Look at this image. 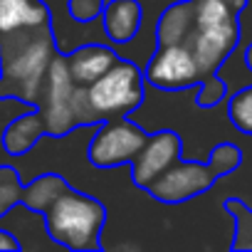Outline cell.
Masks as SVG:
<instances>
[{"instance_id":"obj_1","label":"cell","mask_w":252,"mask_h":252,"mask_svg":"<svg viewBox=\"0 0 252 252\" xmlns=\"http://www.w3.org/2000/svg\"><path fill=\"white\" fill-rule=\"evenodd\" d=\"M57 52L50 23L0 35V99H18L37 106Z\"/></svg>"},{"instance_id":"obj_2","label":"cell","mask_w":252,"mask_h":252,"mask_svg":"<svg viewBox=\"0 0 252 252\" xmlns=\"http://www.w3.org/2000/svg\"><path fill=\"white\" fill-rule=\"evenodd\" d=\"M240 163H242L240 149L230 141H222L210 151L205 161H188L186 156L178 158L146 188V193L158 203L178 205L210 190L218 178L237 171Z\"/></svg>"},{"instance_id":"obj_3","label":"cell","mask_w":252,"mask_h":252,"mask_svg":"<svg viewBox=\"0 0 252 252\" xmlns=\"http://www.w3.org/2000/svg\"><path fill=\"white\" fill-rule=\"evenodd\" d=\"M47 235L74 252H89L101 247V230L106 222V208L74 188H67L45 213Z\"/></svg>"},{"instance_id":"obj_4","label":"cell","mask_w":252,"mask_h":252,"mask_svg":"<svg viewBox=\"0 0 252 252\" xmlns=\"http://www.w3.org/2000/svg\"><path fill=\"white\" fill-rule=\"evenodd\" d=\"M144 67L134 60L119 57V62L106 74L87 87V94L99 119L106 121L116 116H134V111L144 104Z\"/></svg>"},{"instance_id":"obj_5","label":"cell","mask_w":252,"mask_h":252,"mask_svg":"<svg viewBox=\"0 0 252 252\" xmlns=\"http://www.w3.org/2000/svg\"><path fill=\"white\" fill-rule=\"evenodd\" d=\"M146 139L149 131L134 121V116L106 119L94 129L87 158L96 168H116L124 163H131L144 149Z\"/></svg>"},{"instance_id":"obj_6","label":"cell","mask_w":252,"mask_h":252,"mask_svg":"<svg viewBox=\"0 0 252 252\" xmlns=\"http://www.w3.org/2000/svg\"><path fill=\"white\" fill-rule=\"evenodd\" d=\"M74 89H77V84L69 74L67 55L57 52L50 69H47L42 94L37 101L47 136L60 139V136H67L72 129H77V124H74Z\"/></svg>"},{"instance_id":"obj_7","label":"cell","mask_w":252,"mask_h":252,"mask_svg":"<svg viewBox=\"0 0 252 252\" xmlns=\"http://www.w3.org/2000/svg\"><path fill=\"white\" fill-rule=\"evenodd\" d=\"M144 77H146V84L163 92H181L203 82L193 50L186 42L156 47L154 57L144 64Z\"/></svg>"},{"instance_id":"obj_8","label":"cell","mask_w":252,"mask_h":252,"mask_svg":"<svg viewBox=\"0 0 252 252\" xmlns=\"http://www.w3.org/2000/svg\"><path fill=\"white\" fill-rule=\"evenodd\" d=\"M178 158H183V144H181V136L176 131L161 129L156 134H149L144 149L131 161V181L146 190Z\"/></svg>"},{"instance_id":"obj_9","label":"cell","mask_w":252,"mask_h":252,"mask_svg":"<svg viewBox=\"0 0 252 252\" xmlns=\"http://www.w3.org/2000/svg\"><path fill=\"white\" fill-rule=\"evenodd\" d=\"M119 57L121 55L116 52V45L87 42V45H79L72 52H67V67H69V74H72L74 84L89 87L101 74H106L119 62Z\"/></svg>"},{"instance_id":"obj_10","label":"cell","mask_w":252,"mask_h":252,"mask_svg":"<svg viewBox=\"0 0 252 252\" xmlns=\"http://www.w3.org/2000/svg\"><path fill=\"white\" fill-rule=\"evenodd\" d=\"M101 25L111 45H126L141 32L144 8L139 0H106L101 8Z\"/></svg>"},{"instance_id":"obj_11","label":"cell","mask_w":252,"mask_h":252,"mask_svg":"<svg viewBox=\"0 0 252 252\" xmlns=\"http://www.w3.org/2000/svg\"><path fill=\"white\" fill-rule=\"evenodd\" d=\"M45 121L37 106L28 109L25 114L15 116L3 131V149L10 156H25L30 149H35V144L45 136Z\"/></svg>"},{"instance_id":"obj_12","label":"cell","mask_w":252,"mask_h":252,"mask_svg":"<svg viewBox=\"0 0 252 252\" xmlns=\"http://www.w3.org/2000/svg\"><path fill=\"white\" fill-rule=\"evenodd\" d=\"M193 28H195V5H193V0H178V3L168 5L161 13V18L156 23V47L188 42Z\"/></svg>"},{"instance_id":"obj_13","label":"cell","mask_w":252,"mask_h":252,"mask_svg":"<svg viewBox=\"0 0 252 252\" xmlns=\"http://www.w3.org/2000/svg\"><path fill=\"white\" fill-rule=\"evenodd\" d=\"M50 23L45 0H0V35Z\"/></svg>"},{"instance_id":"obj_14","label":"cell","mask_w":252,"mask_h":252,"mask_svg":"<svg viewBox=\"0 0 252 252\" xmlns=\"http://www.w3.org/2000/svg\"><path fill=\"white\" fill-rule=\"evenodd\" d=\"M67 188H69V183H67L60 173H45V176L30 181V183L23 188V203H20V205H25L28 210L42 215Z\"/></svg>"},{"instance_id":"obj_15","label":"cell","mask_w":252,"mask_h":252,"mask_svg":"<svg viewBox=\"0 0 252 252\" xmlns=\"http://www.w3.org/2000/svg\"><path fill=\"white\" fill-rule=\"evenodd\" d=\"M227 116H230L232 126L240 134L252 136V84H247V87L230 94Z\"/></svg>"},{"instance_id":"obj_16","label":"cell","mask_w":252,"mask_h":252,"mask_svg":"<svg viewBox=\"0 0 252 252\" xmlns=\"http://www.w3.org/2000/svg\"><path fill=\"white\" fill-rule=\"evenodd\" d=\"M225 210L232 215L237 232L232 240V250H252V208L237 198L225 200Z\"/></svg>"},{"instance_id":"obj_17","label":"cell","mask_w":252,"mask_h":252,"mask_svg":"<svg viewBox=\"0 0 252 252\" xmlns=\"http://www.w3.org/2000/svg\"><path fill=\"white\" fill-rule=\"evenodd\" d=\"M23 183L13 166H0V218L23 203Z\"/></svg>"},{"instance_id":"obj_18","label":"cell","mask_w":252,"mask_h":252,"mask_svg":"<svg viewBox=\"0 0 252 252\" xmlns=\"http://www.w3.org/2000/svg\"><path fill=\"white\" fill-rule=\"evenodd\" d=\"M104 3H106V0H67L69 13L77 20H94V18H99Z\"/></svg>"},{"instance_id":"obj_19","label":"cell","mask_w":252,"mask_h":252,"mask_svg":"<svg viewBox=\"0 0 252 252\" xmlns=\"http://www.w3.org/2000/svg\"><path fill=\"white\" fill-rule=\"evenodd\" d=\"M0 250H5V252H15V250H20L18 237H15L13 232L3 230V227H0Z\"/></svg>"},{"instance_id":"obj_20","label":"cell","mask_w":252,"mask_h":252,"mask_svg":"<svg viewBox=\"0 0 252 252\" xmlns=\"http://www.w3.org/2000/svg\"><path fill=\"white\" fill-rule=\"evenodd\" d=\"M245 62H247V67L252 69V42L247 45V50H245Z\"/></svg>"}]
</instances>
